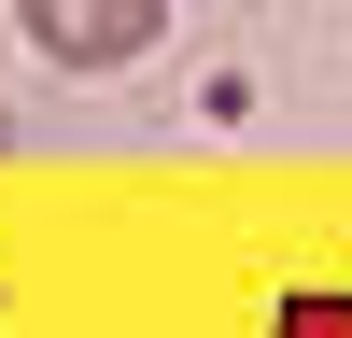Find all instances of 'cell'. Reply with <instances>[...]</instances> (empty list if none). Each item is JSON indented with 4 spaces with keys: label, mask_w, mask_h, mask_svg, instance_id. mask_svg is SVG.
Masks as SVG:
<instances>
[{
    "label": "cell",
    "mask_w": 352,
    "mask_h": 338,
    "mask_svg": "<svg viewBox=\"0 0 352 338\" xmlns=\"http://www.w3.org/2000/svg\"><path fill=\"white\" fill-rule=\"evenodd\" d=\"M14 28L56 56V71H127V56H155L169 0H14Z\"/></svg>",
    "instance_id": "obj_1"
},
{
    "label": "cell",
    "mask_w": 352,
    "mask_h": 338,
    "mask_svg": "<svg viewBox=\"0 0 352 338\" xmlns=\"http://www.w3.org/2000/svg\"><path fill=\"white\" fill-rule=\"evenodd\" d=\"M268 338H352V282H310V296L268 310Z\"/></svg>",
    "instance_id": "obj_2"
}]
</instances>
